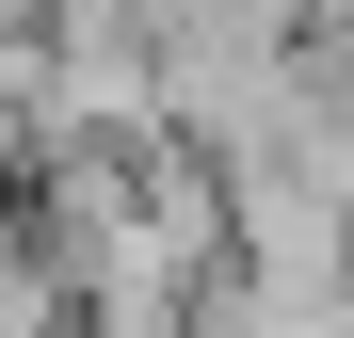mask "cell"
<instances>
[{
	"label": "cell",
	"instance_id": "cell-1",
	"mask_svg": "<svg viewBox=\"0 0 354 338\" xmlns=\"http://www.w3.org/2000/svg\"><path fill=\"white\" fill-rule=\"evenodd\" d=\"M0 194H17V178H0Z\"/></svg>",
	"mask_w": 354,
	"mask_h": 338
}]
</instances>
